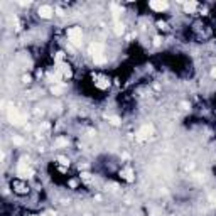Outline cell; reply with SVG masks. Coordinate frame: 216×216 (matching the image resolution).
Masks as SVG:
<instances>
[{
	"instance_id": "6da1fadb",
	"label": "cell",
	"mask_w": 216,
	"mask_h": 216,
	"mask_svg": "<svg viewBox=\"0 0 216 216\" xmlns=\"http://www.w3.org/2000/svg\"><path fill=\"white\" fill-rule=\"evenodd\" d=\"M68 39H69V44L73 47H80L83 44V31L81 27H71L68 31Z\"/></svg>"
},
{
	"instance_id": "7a4b0ae2",
	"label": "cell",
	"mask_w": 216,
	"mask_h": 216,
	"mask_svg": "<svg viewBox=\"0 0 216 216\" xmlns=\"http://www.w3.org/2000/svg\"><path fill=\"white\" fill-rule=\"evenodd\" d=\"M7 118H9V122L12 123V125H15V127L24 125V122H26V117H24L17 108H14V106H10L9 110H7Z\"/></svg>"
},
{
	"instance_id": "3957f363",
	"label": "cell",
	"mask_w": 216,
	"mask_h": 216,
	"mask_svg": "<svg viewBox=\"0 0 216 216\" xmlns=\"http://www.w3.org/2000/svg\"><path fill=\"white\" fill-rule=\"evenodd\" d=\"M17 176L22 177V179H31V177L34 176V171L27 165L26 159H20L19 165H17Z\"/></svg>"
},
{
	"instance_id": "277c9868",
	"label": "cell",
	"mask_w": 216,
	"mask_h": 216,
	"mask_svg": "<svg viewBox=\"0 0 216 216\" xmlns=\"http://www.w3.org/2000/svg\"><path fill=\"white\" fill-rule=\"evenodd\" d=\"M152 134H154V125L145 123V125H142L139 128V132L135 134V139L139 140V142H144V140L149 139V137H152Z\"/></svg>"
},
{
	"instance_id": "5b68a950",
	"label": "cell",
	"mask_w": 216,
	"mask_h": 216,
	"mask_svg": "<svg viewBox=\"0 0 216 216\" xmlns=\"http://www.w3.org/2000/svg\"><path fill=\"white\" fill-rule=\"evenodd\" d=\"M103 51H105V47H103L101 42H91V44L88 46V52L91 54V57L103 56Z\"/></svg>"
},
{
	"instance_id": "8992f818",
	"label": "cell",
	"mask_w": 216,
	"mask_h": 216,
	"mask_svg": "<svg viewBox=\"0 0 216 216\" xmlns=\"http://www.w3.org/2000/svg\"><path fill=\"white\" fill-rule=\"evenodd\" d=\"M150 9L152 10H155V12H162V10H167V7H169V3L165 2V0H152L150 3Z\"/></svg>"
},
{
	"instance_id": "52a82bcc",
	"label": "cell",
	"mask_w": 216,
	"mask_h": 216,
	"mask_svg": "<svg viewBox=\"0 0 216 216\" xmlns=\"http://www.w3.org/2000/svg\"><path fill=\"white\" fill-rule=\"evenodd\" d=\"M37 14H39L42 19H51L52 14H54V10H52L51 5H41L39 10H37Z\"/></svg>"
},
{
	"instance_id": "ba28073f",
	"label": "cell",
	"mask_w": 216,
	"mask_h": 216,
	"mask_svg": "<svg viewBox=\"0 0 216 216\" xmlns=\"http://www.w3.org/2000/svg\"><path fill=\"white\" fill-rule=\"evenodd\" d=\"M56 71H59L63 78H71V74H73L71 69H69V64H66V63H59V64H57Z\"/></svg>"
},
{
	"instance_id": "9c48e42d",
	"label": "cell",
	"mask_w": 216,
	"mask_h": 216,
	"mask_svg": "<svg viewBox=\"0 0 216 216\" xmlns=\"http://www.w3.org/2000/svg\"><path fill=\"white\" fill-rule=\"evenodd\" d=\"M120 174H122V177H123L125 181H128V182L134 181V171H132V167H125Z\"/></svg>"
},
{
	"instance_id": "30bf717a",
	"label": "cell",
	"mask_w": 216,
	"mask_h": 216,
	"mask_svg": "<svg viewBox=\"0 0 216 216\" xmlns=\"http://www.w3.org/2000/svg\"><path fill=\"white\" fill-rule=\"evenodd\" d=\"M111 12H113V19H115V22H118V19H120V14H122V7L117 5V3H111Z\"/></svg>"
},
{
	"instance_id": "8fae6325",
	"label": "cell",
	"mask_w": 216,
	"mask_h": 216,
	"mask_svg": "<svg viewBox=\"0 0 216 216\" xmlns=\"http://www.w3.org/2000/svg\"><path fill=\"white\" fill-rule=\"evenodd\" d=\"M113 31H115V34H117V36H122V34H123V31H125V26H123V24L118 20V22H115Z\"/></svg>"
},
{
	"instance_id": "7c38bea8",
	"label": "cell",
	"mask_w": 216,
	"mask_h": 216,
	"mask_svg": "<svg viewBox=\"0 0 216 216\" xmlns=\"http://www.w3.org/2000/svg\"><path fill=\"white\" fill-rule=\"evenodd\" d=\"M96 86H98V88H101V90H106L108 86H110V81L105 80V78H100V80L96 81Z\"/></svg>"
},
{
	"instance_id": "4fadbf2b",
	"label": "cell",
	"mask_w": 216,
	"mask_h": 216,
	"mask_svg": "<svg viewBox=\"0 0 216 216\" xmlns=\"http://www.w3.org/2000/svg\"><path fill=\"white\" fill-rule=\"evenodd\" d=\"M196 7H198V3H196V2H186V3H184L186 12H193V10H196Z\"/></svg>"
},
{
	"instance_id": "5bb4252c",
	"label": "cell",
	"mask_w": 216,
	"mask_h": 216,
	"mask_svg": "<svg viewBox=\"0 0 216 216\" xmlns=\"http://www.w3.org/2000/svg\"><path fill=\"white\" fill-rule=\"evenodd\" d=\"M51 91L54 95H63V91H64V86H61V85H54L52 88H51Z\"/></svg>"
},
{
	"instance_id": "9a60e30c",
	"label": "cell",
	"mask_w": 216,
	"mask_h": 216,
	"mask_svg": "<svg viewBox=\"0 0 216 216\" xmlns=\"http://www.w3.org/2000/svg\"><path fill=\"white\" fill-rule=\"evenodd\" d=\"M108 118V122L111 123V125H120V118L118 117H113V115H111V117H106Z\"/></svg>"
},
{
	"instance_id": "2e32d148",
	"label": "cell",
	"mask_w": 216,
	"mask_h": 216,
	"mask_svg": "<svg viewBox=\"0 0 216 216\" xmlns=\"http://www.w3.org/2000/svg\"><path fill=\"white\" fill-rule=\"evenodd\" d=\"M68 144H69V142H68L66 139H57V140H56V145H59V147H66Z\"/></svg>"
},
{
	"instance_id": "e0dca14e",
	"label": "cell",
	"mask_w": 216,
	"mask_h": 216,
	"mask_svg": "<svg viewBox=\"0 0 216 216\" xmlns=\"http://www.w3.org/2000/svg\"><path fill=\"white\" fill-rule=\"evenodd\" d=\"M93 61H95L96 64H103L106 59H105V56H98V57H93Z\"/></svg>"
},
{
	"instance_id": "ac0fdd59",
	"label": "cell",
	"mask_w": 216,
	"mask_h": 216,
	"mask_svg": "<svg viewBox=\"0 0 216 216\" xmlns=\"http://www.w3.org/2000/svg\"><path fill=\"white\" fill-rule=\"evenodd\" d=\"M12 142H14L15 145H22V144H24V140L20 139V137H12Z\"/></svg>"
},
{
	"instance_id": "d6986e66",
	"label": "cell",
	"mask_w": 216,
	"mask_h": 216,
	"mask_svg": "<svg viewBox=\"0 0 216 216\" xmlns=\"http://www.w3.org/2000/svg\"><path fill=\"white\" fill-rule=\"evenodd\" d=\"M63 57H64V52H57V54H56V63H57V64L63 63Z\"/></svg>"
},
{
	"instance_id": "ffe728a7",
	"label": "cell",
	"mask_w": 216,
	"mask_h": 216,
	"mask_svg": "<svg viewBox=\"0 0 216 216\" xmlns=\"http://www.w3.org/2000/svg\"><path fill=\"white\" fill-rule=\"evenodd\" d=\"M57 160H59L63 165H69V160L66 159V157H57Z\"/></svg>"
},
{
	"instance_id": "44dd1931",
	"label": "cell",
	"mask_w": 216,
	"mask_h": 216,
	"mask_svg": "<svg viewBox=\"0 0 216 216\" xmlns=\"http://www.w3.org/2000/svg\"><path fill=\"white\" fill-rule=\"evenodd\" d=\"M81 177H83V179H85V181H90V179H91L88 172H83V174H81Z\"/></svg>"
},
{
	"instance_id": "7402d4cb",
	"label": "cell",
	"mask_w": 216,
	"mask_h": 216,
	"mask_svg": "<svg viewBox=\"0 0 216 216\" xmlns=\"http://www.w3.org/2000/svg\"><path fill=\"white\" fill-rule=\"evenodd\" d=\"M154 44L159 46V44H160V37H154Z\"/></svg>"
},
{
	"instance_id": "603a6c76",
	"label": "cell",
	"mask_w": 216,
	"mask_h": 216,
	"mask_svg": "<svg viewBox=\"0 0 216 216\" xmlns=\"http://www.w3.org/2000/svg\"><path fill=\"white\" fill-rule=\"evenodd\" d=\"M42 216H56V214H54V213H52V211H47V213H44Z\"/></svg>"
},
{
	"instance_id": "cb8c5ba5",
	"label": "cell",
	"mask_w": 216,
	"mask_h": 216,
	"mask_svg": "<svg viewBox=\"0 0 216 216\" xmlns=\"http://www.w3.org/2000/svg\"><path fill=\"white\" fill-rule=\"evenodd\" d=\"M31 81V76H24V83H29Z\"/></svg>"
},
{
	"instance_id": "d4e9b609",
	"label": "cell",
	"mask_w": 216,
	"mask_h": 216,
	"mask_svg": "<svg viewBox=\"0 0 216 216\" xmlns=\"http://www.w3.org/2000/svg\"><path fill=\"white\" fill-rule=\"evenodd\" d=\"M211 76H213V78H216V68L213 69V71H211Z\"/></svg>"
},
{
	"instance_id": "484cf974",
	"label": "cell",
	"mask_w": 216,
	"mask_h": 216,
	"mask_svg": "<svg viewBox=\"0 0 216 216\" xmlns=\"http://www.w3.org/2000/svg\"><path fill=\"white\" fill-rule=\"evenodd\" d=\"M214 208H216V203H214Z\"/></svg>"
}]
</instances>
